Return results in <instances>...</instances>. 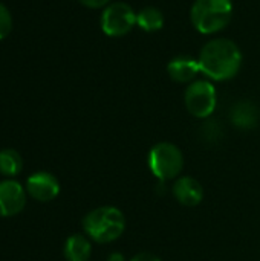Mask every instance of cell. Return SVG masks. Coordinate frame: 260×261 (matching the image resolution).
Here are the masks:
<instances>
[{
  "label": "cell",
  "instance_id": "13",
  "mask_svg": "<svg viewBox=\"0 0 260 261\" xmlns=\"http://www.w3.org/2000/svg\"><path fill=\"white\" fill-rule=\"evenodd\" d=\"M136 24L147 32H155V31H159L162 28L164 15L158 8L149 6V8L141 9L136 14Z\"/></svg>",
  "mask_w": 260,
  "mask_h": 261
},
{
  "label": "cell",
  "instance_id": "17",
  "mask_svg": "<svg viewBox=\"0 0 260 261\" xmlns=\"http://www.w3.org/2000/svg\"><path fill=\"white\" fill-rule=\"evenodd\" d=\"M130 261H161L156 255H153V254H149V252H141V254H138V255H135L133 258Z\"/></svg>",
  "mask_w": 260,
  "mask_h": 261
},
{
  "label": "cell",
  "instance_id": "12",
  "mask_svg": "<svg viewBox=\"0 0 260 261\" xmlns=\"http://www.w3.org/2000/svg\"><path fill=\"white\" fill-rule=\"evenodd\" d=\"M231 121L239 128H253L257 122V109L250 101H239L231 110Z\"/></svg>",
  "mask_w": 260,
  "mask_h": 261
},
{
  "label": "cell",
  "instance_id": "5",
  "mask_svg": "<svg viewBox=\"0 0 260 261\" xmlns=\"http://www.w3.org/2000/svg\"><path fill=\"white\" fill-rule=\"evenodd\" d=\"M136 24L135 11L123 2L109 5L101 15L103 32L109 37H123Z\"/></svg>",
  "mask_w": 260,
  "mask_h": 261
},
{
  "label": "cell",
  "instance_id": "1",
  "mask_svg": "<svg viewBox=\"0 0 260 261\" xmlns=\"http://www.w3.org/2000/svg\"><path fill=\"white\" fill-rule=\"evenodd\" d=\"M198 63L201 72L211 80H230L242 66V54L234 41L227 38H215L202 47Z\"/></svg>",
  "mask_w": 260,
  "mask_h": 261
},
{
  "label": "cell",
  "instance_id": "7",
  "mask_svg": "<svg viewBox=\"0 0 260 261\" xmlns=\"http://www.w3.org/2000/svg\"><path fill=\"white\" fill-rule=\"evenodd\" d=\"M26 205V191L15 180L0 182V217H14Z\"/></svg>",
  "mask_w": 260,
  "mask_h": 261
},
{
  "label": "cell",
  "instance_id": "2",
  "mask_svg": "<svg viewBox=\"0 0 260 261\" xmlns=\"http://www.w3.org/2000/svg\"><path fill=\"white\" fill-rule=\"evenodd\" d=\"M84 232L97 243H110L120 239L126 229V217L115 206L92 210L83 219Z\"/></svg>",
  "mask_w": 260,
  "mask_h": 261
},
{
  "label": "cell",
  "instance_id": "15",
  "mask_svg": "<svg viewBox=\"0 0 260 261\" xmlns=\"http://www.w3.org/2000/svg\"><path fill=\"white\" fill-rule=\"evenodd\" d=\"M11 29H12V17L8 8L3 3H0V40L8 37Z\"/></svg>",
  "mask_w": 260,
  "mask_h": 261
},
{
  "label": "cell",
  "instance_id": "4",
  "mask_svg": "<svg viewBox=\"0 0 260 261\" xmlns=\"http://www.w3.org/2000/svg\"><path fill=\"white\" fill-rule=\"evenodd\" d=\"M149 167L161 182L172 180L181 174L184 156L176 145L170 142H159L150 150Z\"/></svg>",
  "mask_w": 260,
  "mask_h": 261
},
{
  "label": "cell",
  "instance_id": "8",
  "mask_svg": "<svg viewBox=\"0 0 260 261\" xmlns=\"http://www.w3.org/2000/svg\"><path fill=\"white\" fill-rule=\"evenodd\" d=\"M28 194L38 202H49L60 193V184L51 173H35L26 180Z\"/></svg>",
  "mask_w": 260,
  "mask_h": 261
},
{
  "label": "cell",
  "instance_id": "18",
  "mask_svg": "<svg viewBox=\"0 0 260 261\" xmlns=\"http://www.w3.org/2000/svg\"><path fill=\"white\" fill-rule=\"evenodd\" d=\"M107 261H126V258H124V255H123V254H120V252H115V254L109 255Z\"/></svg>",
  "mask_w": 260,
  "mask_h": 261
},
{
  "label": "cell",
  "instance_id": "3",
  "mask_svg": "<svg viewBox=\"0 0 260 261\" xmlns=\"http://www.w3.org/2000/svg\"><path fill=\"white\" fill-rule=\"evenodd\" d=\"M231 0H196L192 6V23L202 34L222 31L231 20Z\"/></svg>",
  "mask_w": 260,
  "mask_h": 261
},
{
  "label": "cell",
  "instance_id": "9",
  "mask_svg": "<svg viewBox=\"0 0 260 261\" xmlns=\"http://www.w3.org/2000/svg\"><path fill=\"white\" fill-rule=\"evenodd\" d=\"M173 196L184 206H196L202 202L204 190H202V185L196 179L184 176L175 182Z\"/></svg>",
  "mask_w": 260,
  "mask_h": 261
},
{
  "label": "cell",
  "instance_id": "10",
  "mask_svg": "<svg viewBox=\"0 0 260 261\" xmlns=\"http://www.w3.org/2000/svg\"><path fill=\"white\" fill-rule=\"evenodd\" d=\"M169 76L176 83H190L201 72L198 60L192 57H176L167 66Z\"/></svg>",
  "mask_w": 260,
  "mask_h": 261
},
{
  "label": "cell",
  "instance_id": "11",
  "mask_svg": "<svg viewBox=\"0 0 260 261\" xmlns=\"http://www.w3.org/2000/svg\"><path fill=\"white\" fill-rule=\"evenodd\" d=\"M64 258L67 261H87L90 258V242L80 234L70 236L64 243Z\"/></svg>",
  "mask_w": 260,
  "mask_h": 261
},
{
  "label": "cell",
  "instance_id": "16",
  "mask_svg": "<svg viewBox=\"0 0 260 261\" xmlns=\"http://www.w3.org/2000/svg\"><path fill=\"white\" fill-rule=\"evenodd\" d=\"M84 6L87 8H103L104 5H107L110 0H80Z\"/></svg>",
  "mask_w": 260,
  "mask_h": 261
},
{
  "label": "cell",
  "instance_id": "6",
  "mask_svg": "<svg viewBox=\"0 0 260 261\" xmlns=\"http://www.w3.org/2000/svg\"><path fill=\"white\" fill-rule=\"evenodd\" d=\"M185 107L196 118H207L216 109V89L208 81H193L185 90Z\"/></svg>",
  "mask_w": 260,
  "mask_h": 261
},
{
  "label": "cell",
  "instance_id": "14",
  "mask_svg": "<svg viewBox=\"0 0 260 261\" xmlns=\"http://www.w3.org/2000/svg\"><path fill=\"white\" fill-rule=\"evenodd\" d=\"M21 156L12 150L6 148L0 151V173L3 176H15L21 171Z\"/></svg>",
  "mask_w": 260,
  "mask_h": 261
}]
</instances>
